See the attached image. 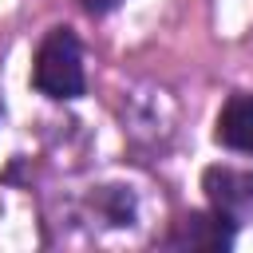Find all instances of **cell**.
I'll list each match as a JSON object with an SVG mask.
<instances>
[{
	"instance_id": "1",
	"label": "cell",
	"mask_w": 253,
	"mask_h": 253,
	"mask_svg": "<svg viewBox=\"0 0 253 253\" xmlns=\"http://www.w3.org/2000/svg\"><path fill=\"white\" fill-rule=\"evenodd\" d=\"M32 87L47 99H79L87 79H83V47L71 28H51L32 59Z\"/></svg>"
},
{
	"instance_id": "2",
	"label": "cell",
	"mask_w": 253,
	"mask_h": 253,
	"mask_svg": "<svg viewBox=\"0 0 253 253\" xmlns=\"http://www.w3.org/2000/svg\"><path fill=\"white\" fill-rule=\"evenodd\" d=\"M202 190L210 198V210L217 217H225L233 229L253 221V170H237V166H206L202 174Z\"/></svg>"
},
{
	"instance_id": "3",
	"label": "cell",
	"mask_w": 253,
	"mask_h": 253,
	"mask_svg": "<svg viewBox=\"0 0 253 253\" xmlns=\"http://www.w3.org/2000/svg\"><path fill=\"white\" fill-rule=\"evenodd\" d=\"M233 233L237 229L225 217H217L213 210L210 213H186L174 225V233L166 237V245H174V249H229Z\"/></svg>"
},
{
	"instance_id": "4",
	"label": "cell",
	"mask_w": 253,
	"mask_h": 253,
	"mask_svg": "<svg viewBox=\"0 0 253 253\" xmlns=\"http://www.w3.org/2000/svg\"><path fill=\"white\" fill-rule=\"evenodd\" d=\"M213 138L237 154H253V95L237 91L225 99L221 115H217V130Z\"/></svg>"
},
{
	"instance_id": "5",
	"label": "cell",
	"mask_w": 253,
	"mask_h": 253,
	"mask_svg": "<svg viewBox=\"0 0 253 253\" xmlns=\"http://www.w3.org/2000/svg\"><path fill=\"white\" fill-rule=\"evenodd\" d=\"M83 4V12H91V16H107V12H115L123 0H79Z\"/></svg>"
},
{
	"instance_id": "6",
	"label": "cell",
	"mask_w": 253,
	"mask_h": 253,
	"mask_svg": "<svg viewBox=\"0 0 253 253\" xmlns=\"http://www.w3.org/2000/svg\"><path fill=\"white\" fill-rule=\"evenodd\" d=\"M0 119H4V103H0Z\"/></svg>"
}]
</instances>
